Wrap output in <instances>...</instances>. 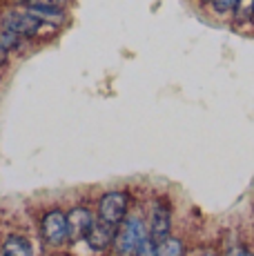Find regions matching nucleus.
I'll return each mask as SVG.
<instances>
[{
  "label": "nucleus",
  "instance_id": "obj_1",
  "mask_svg": "<svg viewBox=\"0 0 254 256\" xmlns=\"http://www.w3.org/2000/svg\"><path fill=\"white\" fill-rule=\"evenodd\" d=\"M148 236V230H145V223L140 216H125L118 225V232H116V252L118 254H136L140 248V243Z\"/></svg>",
  "mask_w": 254,
  "mask_h": 256
},
{
  "label": "nucleus",
  "instance_id": "obj_2",
  "mask_svg": "<svg viewBox=\"0 0 254 256\" xmlns=\"http://www.w3.org/2000/svg\"><path fill=\"white\" fill-rule=\"evenodd\" d=\"M40 232L47 245L52 248H60L67 243V214H62L60 210H52L42 216Z\"/></svg>",
  "mask_w": 254,
  "mask_h": 256
},
{
  "label": "nucleus",
  "instance_id": "obj_3",
  "mask_svg": "<svg viewBox=\"0 0 254 256\" xmlns=\"http://www.w3.org/2000/svg\"><path fill=\"white\" fill-rule=\"evenodd\" d=\"M127 203H130V198L125 192H110L98 203V218L112 225H120V220L127 216Z\"/></svg>",
  "mask_w": 254,
  "mask_h": 256
},
{
  "label": "nucleus",
  "instance_id": "obj_4",
  "mask_svg": "<svg viewBox=\"0 0 254 256\" xmlns=\"http://www.w3.org/2000/svg\"><path fill=\"white\" fill-rule=\"evenodd\" d=\"M170 230H172V210H170V203L158 198L150 208V232L148 234L158 243V240L168 238Z\"/></svg>",
  "mask_w": 254,
  "mask_h": 256
},
{
  "label": "nucleus",
  "instance_id": "obj_5",
  "mask_svg": "<svg viewBox=\"0 0 254 256\" xmlns=\"http://www.w3.org/2000/svg\"><path fill=\"white\" fill-rule=\"evenodd\" d=\"M94 214L87 208H74L67 214V240L70 243H80L87 238L92 225H94Z\"/></svg>",
  "mask_w": 254,
  "mask_h": 256
},
{
  "label": "nucleus",
  "instance_id": "obj_6",
  "mask_svg": "<svg viewBox=\"0 0 254 256\" xmlns=\"http://www.w3.org/2000/svg\"><path fill=\"white\" fill-rule=\"evenodd\" d=\"M2 24H4V29H12V32L20 34L22 38H34L42 29L45 22H40L36 16H32L25 9V12H9L2 18Z\"/></svg>",
  "mask_w": 254,
  "mask_h": 256
},
{
  "label": "nucleus",
  "instance_id": "obj_7",
  "mask_svg": "<svg viewBox=\"0 0 254 256\" xmlns=\"http://www.w3.org/2000/svg\"><path fill=\"white\" fill-rule=\"evenodd\" d=\"M116 232H118V225H112L102 218H96L94 225H92L90 234H87V245H90L94 252H105L116 238Z\"/></svg>",
  "mask_w": 254,
  "mask_h": 256
},
{
  "label": "nucleus",
  "instance_id": "obj_8",
  "mask_svg": "<svg viewBox=\"0 0 254 256\" xmlns=\"http://www.w3.org/2000/svg\"><path fill=\"white\" fill-rule=\"evenodd\" d=\"M27 12L47 24H60L65 20V9L62 7H27Z\"/></svg>",
  "mask_w": 254,
  "mask_h": 256
},
{
  "label": "nucleus",
  "instance_id": "obj_9",
  "mask_svg": "<svg viewBox=\"0 0 254 256\" xmlns=\"http://www.w3.org/2000/svg\"><path fill=\"white\" fill-rule=\"evenodd\" d=\"M2 254L4 256H29L32 254V245L22 236H9L2 245Z\"/></svg>",
  "mask_w": 254,
  "mask_h": 256
},
{
  "label": "nucleus",
  "instance_id": "obj_10",
  "mask_svg": "<svg viewBox=\"0 0 254 256\" xmlns=\"http://www.w3.org/2000/svg\"><path fill=\"white\" fill-rule=\"evenodd\" d=\"M232 12L236 24H250L254 20V0H236Z\"/></svg>",
  "mask_w": 254,
  "mask_h": 256
},
{
  "label": "nucleus",
  "instance_id": "obj_11",
  "mask_svg": "<svg viewBox=\"0 0 254 256\" xmlns=\"http://www.w3.org/2000/svg\"><path fill=\"white\" fill-rule=\"evenodd\" d=\"M183 252H185L183 243H180L178 238H172V236H168V238L156 243V256H178Z\"/></svg>",
  "mask_w": 254,
  "mask_h": 256
},
{
  "label": "nucleus",
  "instance_id": "obj_12",
  "mask_svg": "<svg viewBox=\"0 0 254 256\" xmlns=\"http://www.w3.org/2000/svg\"><path fill=\"white\" fill-rule=\"evenodd\" d=\"M22 40L25 38L20 36V34H16V32H12V29H2V34H0V45H2L4 49H18L22 45Z\"/></svg>",
  "mask_w": 254,
  "mask_h": 256
},
{
  "label": "nucleus",
  "instance_id": "obj_13",
  "mask_svg": "<svg viewBox=\"0 0 254 256\" xmlns=\"http://www.w3.org/2000/svg\"><path fill=\"white\" fill-rule=\"evenodd\" d=\"M136 254H140V256H154L156 254V240L152 238V236H145V240L140 243V248H138V252Z\"/></svg>",
  "mask_w": 254,
  "mask_h": 256
},
{
  "label": "nucleus",
  "instance_id": "obj_14",
  "mask_svg": "<svg viewBox=\"0 0 254 256\" xmlns=\"http://www.w3.org/2000/svg\"><path fill=\"white\" fill-rule=\"evenodd\" d=\"M210 2H212V9L216 14H228V12H232V7H234V2H236V0H210Z\"/></svg>",
  "mask_w": 254,
  "mask_h": 256
},
{
  "label": "nucleus",
  "instance_id": "obj_15",
  "mask_svg": "<svg viewBox=\"0 0 254 256\" xmlns=\"http://www.w3.org/2000/svg\"><path fill=\"white\" fill-rule=\"evenodd\" d=\"M65 0H25V7H62Z\"/></svg>",
  "mask_w": 254,
  "mask_h": 256
},
{
  "label": "nucleus",
  "instance_id": "obj_16",
  "mask_svg": "<svg viewBox=\"0 0 254 256\" xmlns=\"http://www.w3.org/2000/svg\"><path fill=\"white\" fill-rule=\"evenodd\" d=\"M228 254H248V250L246 248H232V250H228Z\"/></svg>",
  "mask_w": 254,
  "mask_h": 256
},
{
  "label": "nucleus",
  "instance_id": "obj_17",
  "mask_svg": "<svg viewBox=\"0 0 254 256\" xmlns=\"http://www.w3.org/2000/svg\"><path fill=\"white\" fill-rule=\"evenodd\" d=\"M2 62H7V49L0 45V65H2Z\"/></svg>",
  "mask_w": 254,
  "mask_h": 256
}]
</instances>
